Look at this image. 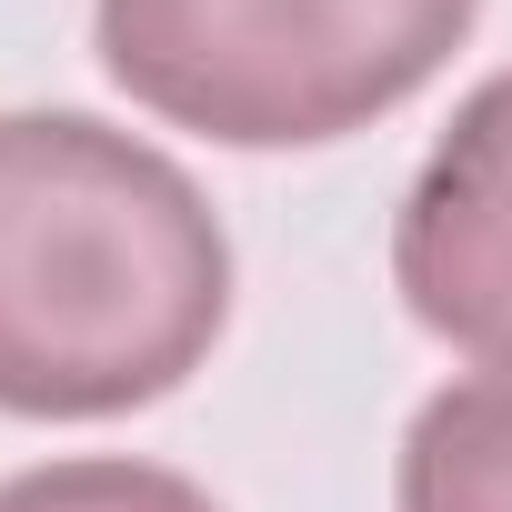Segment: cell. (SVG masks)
<instances>
[{"label": "cell", "mask_w": 512, "mask_h": 512, "mask_svg": "<svg viewBox=\"0 0 512 512\" xmlns=\"http://www.w3.org/2000/svg\"><path fill=\"white\" fill-rule=\"evenodd\" d=\"M392 512H512V352H492L412 412Z\"/></svg>", "instance_id": "4"}, {"label": "cell", "mask_w": 512, "mask_h": 512, "mask_svg": "<svg viewBox=\"0 0 512 512\" xmlns=\"http://www.w3.org/2000/svg\"><path fill=\"white\" fill-rule=\"evenodd\" d=\"M221 322L231 231L171 151L91 111H0V412H141L211 362Z\"/></svg>", "instance_id": "1"}, {"label": "cell", "mask_w": 512, "mask_h": 512, "mask_svg": "<svg viewBox=\"0 0 512 512\" xmlns=\"http://www.w3.org/2000/svg\"><path fill=\"white\" fill-rule=\"evenodd\" d=\"M482 0H101V71L221 151H322L402 111Z\"/></svg>", "instance_id": "2"}, {"label": "cell", "mask_w": 512, "mask_h": 512, "mask_svg": "<svg viewBox=\"0 0 512 512\" xmlns=\"http://www.w3.org/2000/svg\"><path fill=\"white\" fill-rule=\"evenodd\" d=\"M0 512H221L201 482L161 472V462H121V452H81V462H31L0 482Z\"/></svg>", "instance_id": "5"}, {"label": "cell", "mask_w": 512, "mask_h": 512, "mask_svg": "<svg viewBox=\"0 0 512 512\" xmlns=\"http://www.w3.org/2000/svg\"><path fill=\"white\" fill-rule=\"evenodd\" d=\"M392 292L462 352H512V71L462 91L392 221Z\"/></svg>", "instance_id": "3"}]
</instances>
